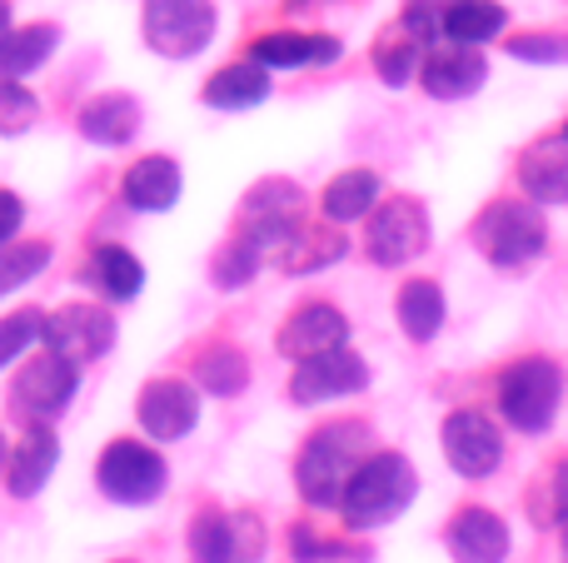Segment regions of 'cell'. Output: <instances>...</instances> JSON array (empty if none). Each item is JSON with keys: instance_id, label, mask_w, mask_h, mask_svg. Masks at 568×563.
I'll return each instance as SVG.
<instances>
[{"instance_id": "17", "label": "cell", "mask_w": 568, "mask_h": 563, "mask_svg": "<svg viewBox=\"0 0 568 563\" xmlns=\"http://www.w3.org/2000/svg\"><path fill=\"white\" fill-rule=\"evenodd\" d=\"M489 80V60L474 45H429V55L419 60V85L434 100H469L474 90H484Z\"/></svg>"}, {"instance_id": "16", "label": "cell", "mask_w": 568, "mask_h": 563, "mask_svg": "<svg viewBox=\"0 0 568 563\" xmlns=\"http://www.w3.org/2000/svg\"><path fill=\"white\" fill-rule=\"evenodd\" d=\"M75 385H80V365H70V359H60V355H36L26 369H20V379H16V409L20 414H40V419H50V414H60V409L70 405V395H75Z\"/></svg>"}, {"instance_id": "12", "label": "cell", "mask_w": 568, "mask_h": 563, "mask_svg": "<svg viewBox=\"0 0 568 563\" xmlns=\"http://www.w3.org/2000/svg\"><path fill=\"white\" fill-rule=\"evenodd\" d=\"M40 345H45L50 355L70 359V365H90V359H100L115 345V319L100 305H65V309H55V315H45Z\"/></svg>"}, {"instance_id": "31", "label": "cell", "mask_w": 568, "mask_h": 563, "mask_svg": "<svg viewBox=\"0 0 568 563\" xmlns=\"http://www.w3.org/2000/svg\"><path fill=\"white\" fill-rule=\"evenodd\" d=\"M260 265H265V249H260L255 239L235 235V239H230V245L215 255L210 275H215V285H220V289H240V285H250V279L260 275Z\"/></svg>"}, {"instance_id": "3", "label": "cell", "mask_w": 568, "mask_h": 563, "mask_svg": "<svg viewBox=\"0 0 568 563\" xmlns=\"http://www.w3.org/2000/svg\"><path fill=\"white\" fill-rule=\"evenodd\" d=\"M564 399V369L549 355L514 359L499 375V419L519 434H549Z\"/></svg>"}, {"instance_id": "22", "label": "cell", "mask_w": 568, "mask_h": 563, "mask_svg": "<svg viewBox=\"0 0 568 563\" xmlns=\"http://www.w3.org/2000/svg\"><path fill=\"white\" fill-rule=\"evenodd\" d=\"M200 100H205L210 110H255L270 100V70L255 65V60H235V65L215 70V75L205 80Z\"/></svg>"}, {"instance_id": "35", "label": "cell", "mask_w": 568, "mask_h": 563, "mask_svg": "<svg viewBox=\"0 0 568 563\" xmlns=\"http://www.w3.org/2000/svg\"><path fill=\"white\" fill-rule=\"evenodd\" d=\"M45 265H50V245H16V249H0V295L20 289L26 279H36Z\"/></svg>"}, {"instance_id": "13", "label": "cell", "mask_w": 568, "mask_h": 563, "mask_svg": "<svg viewBox=\"0 0 568 563\" xmlns=\"http://www.w3.org/2000/svg\"><path fill=\"white\" fill-rule=\"evenodd\" d=\"M280 355L284 359H320V355H334V349L349 345V319H344V309L324 305V299H314V305H300L290 319L280 325Z\"/></svg>"}, {"instance_id": "44", "label": "cell", "mask_w": 568, "mask_h": 563, "mask_svg": "<svg viewBox=\"0 0 568 563\" xmlns=\"http://www.w3.org/2000/svg\"><path fill=\"white\" fill-rule=\"evenodd\" d=\"M559 140H564V145H568V125H564V130H559Z\"/></svg>"}, {"instance_id": "14", "label": "cell", "mask_w": 568, "mask_h": 563, "mask_svg": "<svg viewBox=\"0 0 568 563\" xmlns=\"http://www.w3.org/2000/svg\"><path fill=\"white\" fill-rule=\"evenodd\" d=\"M135 414L150 439L170 444V439H185L190 429L200 424V395L185 379H150V385L140 389Z\"/></svg>"}, {"instance_id": "34", "label": "cell", "mask_w": 568, "mask_h": 563, "mask_svg": "<svg viewBox=\"0 0 568 563\" xmlns=\"http://www.w3.org/2000/svg\"><path fill=\"white\" fill-rule=\"evenodd\" d=\"M40 120V100L20 80H0V135H26Z\"/></svg>"}, {"instance_id": "29", "label": "cell", "mask_w": 568, "mask_h": 563, "mask_svg": "<svg viewBox=\"0 0 568 563\" xmlns=\"http://www.w3.org/2000/svg\"><path fill=\"white\" fill-rule=\"evenodd\" d=\"M280 265L290 269V275H310V269H324V265H339L344 259V239L329 235V229H310L300 225L290 239L275 249Z\"/></svg>"}, {"instance_id": "40", "label": "cell", "mask_w": 568, "mask_h": 563, "mask_svg": "<svg viewBox=\"0 0 568 563\" xmlns=\"http://www.w3.org/2000/svg\"><path fill=\"white\" fill-rule=\"evenodd\" d=\"M20 219H26V205H20V195H10V190H0V249L16 239Z\"/></svg>"}, {"instance_id": "37", "label": "cell", "mask_w": 568, "mask_h": 563, "mask_svg": "<svg viewBox=\"0 0 568 563\" xmlns=\"http://www.w3.org/2000/svg\"><path fill=\"white\" fill-rule=\"evenodd\" d=\"M419 60H424V50L414 45L409 35L399 40V45H384V50H374V70H379V80L389 90H399V85H409L414 75H419Z\"/></svg>"}, {"instance_id": "38", "label": "cell", "mask_w": 568, "mask_h": 563, "mask_svg": "<svg viewBox=\"0 0 568 563\" xmlns=\"http://www.w3.org/2000/svg\"><path fill=\"white\" fill-rule=\"evenodd\" d=\"M509 55L529 65H568V35H514Z\"/></svg>"}, {"instance_id": "19", "label": "cell", "mask_w": 568, "mask_h": 563, "mask_svg": "<svg viewBox=\"0 0 568 563\" xmlns=\"http://www.w3.org/2000/svg\"><path fill=\"white\" fill-rule=\"evenodd\" d=\"M180 190H185V180H180L175 160L170 155H145V160H135V165L125 170L120 195H125V205L140 209V215H165V209L180 199Z\"/></svg>"}, {"instance_id": "20", "label": "cell", "mask_w": 568, "mask_h": 563, "mask_svg": "<svg viewBox=\"0 0 568 563\" xmlns=\"http://www.w3.org/2000/svg\"><path fill=\"white\" fill-rule=\"evenodd\" d=\"M55 459H60L55 434H50L45 424H30L26 439H20V444L10 449V459H6L10 494H16V499L40 494V489H45V479H50V469H55Z\"/></svg>"}, {"instance_id": "6", "label": "cell", "mask_w": 568, "mask_h": 563, "mask_svg": "<svg viewBox=\"0 0 568 563\" xmlns=\"http://www.w3.org/2000/svg\"><path fill=\"white\" fill-rule=\"evenodd\" d=\"M215 0H145L140 10L145 45L165 60H195L215 40Z\"/></svg>"}, {"instance_id": "30", "label": "cell", "mask_w": 568, "mask_h": 563, "mask_svg": "<svg viewBox=\"0 0 568 563\" xmlns=\"http://www.w3.org/2000/svg\"><path fill=\"white\" fill-rule=\"evenodd\" d=\"M195 385L210 389L215 399H235L250 385V359L235 345H215L195 359Z\"/></svg>"}, {"instance_id": "18", "label": "cell", "mask_w": 568, "mask_h": 563, "mask_svg": "<svg viewBox=\"0 0 568 563\" xmlns=\"http://www.w3.org/2000/svg\"><path fill=\"white\" fill-rule=\"evenodd\" d=\"M339 40L334 35H310V30H270L250 45V60L265 70H310V65H334L339 60Z\"/></svg>"}, {"instance_id": "21", "label": "cell", "mask_w": 568, "mask_h": 563, "mask_svg": "<svg viewBox=\"0 0 568 563\" xmlns=\"http://www.w3.org/2000/svg\"><path fill=\"white\" fill-rule=\"evenodd\" d=\"M519 185L534 205H568V145L559 135L519 160Z\"/></svg>"}, {"instance_id": "43", "label": "cell", "mask_w": 568, "mask_h": 563, "mask_svg": "<svg viewBox=\"0 0 568 563\" xmlns=\"http://www.w3.org/2000/svg\"><path fill=\"white\" fill-rule=\"evenodd\" d=\"M290 6H320V0H290Z\"/></svg>"}, {"instance_id": "4", "label": "cell", "mask_w": 568, "mask_h": 563, "mask_svg": "<svg viewBox=\"0 0 568 563\" xmlns=\"http://www.w3.org/2000/svg\"><path fill=\"white\" fill-rule=\"evenodd\" d=\"M474 245L499 269L529 265V259H539L544 245H549L544 209L534 205V199H494V205L474 219Z\"/></svg>"}, {"instance_id": "15", "label": "cell", "mask_w": 568, "mask_h": 563, "mask_svg": "<svg viewBox=\"0 0 568 563\" xmlns=\"http://www.w3.org/2000/svg\"><path fill=\"white\" fill-rule=\"evenodd\" d=\"M444 549H449L454 563H504L509 549H514V534L494 509L469 504L449 519V529H444Z\"/></svg>"}, {"instance_id": "25", "label": "cell", "mask_w": 568, "mask_h": 563, "mask_svg": "<svg viewBox=\"0 0 568 563\" xmlns=\"http://www.w3.org/2000/svg\"><path fill=\"white\" fill-rule=\"evenodd\" d=\"M394 315H399V329L409 345H429V339L444 329L449 305H444V289L434 285V279H409V285H399Z\"/></svg>"}, {"instance_id": "32", "label": "cell", "mask_w": 568, "mask_h": 563, "mask_svg": "<svg viewBox=\"0 0 568 563\" xmlns=\"http://www.w3.org/2000/svg\"><path fill=\"white\" fill-rule=\"evenodd\" d=\"M290 554H294V563H334V559L364 563V559H369V549H364V544H344V539H320L310 524H294L290 529Z\"/></svg>"}, {"instance_id": "10", "label": "cell", "mask_w": 568, "mask_h": 563, "mask_svg": "<svg viewBox=\"0 0 568 563\" xmlns=\"http://www.w3.org/2000/svg\"><path fill=\"white\" fill-rule=\"evenodd\" d=\"M304 225V190L290 180H260L240 205V235L260 249H280Z\"/></svg>"}, {"instance_id": "1", "label": "cell", "mask_w": 568, "mask_h": 563, "mask_svg": "<svg viewBox=\"0 0 568 563\" xmlns=\"http://www.w3.org/2000/svg\"><path fill=\"white\" fill-rule=\"evenodd\" d=\"M374 454V434L359 419H334V424L314 429L304 439L300 459H294V484L310 509H339L344 484L354 479V469Z\"/></svg>"}, {"instance_id": "11", "label": "cell", "mask_w": 568, "mask_h": 563, "mask_svg": "<svg viewBox=\"0 0 568 563\" xmlns=\"http://www.w3.org/2000/svg\"><path fill=\"white\" fill-rule=\"evenodd\" d=\"M369 389V365L354 355L349 345L334 349L320 359H300L290 375V399L294 405H334V399H349Z\"/></svg>"}, {"instance_id": "24", "label": "cell", "mask_w": 568, "mask_h": 563, "mask_svg": "<svg viewBox=\"0 0 568 563\" xmlns=\"http://www.w3.org/2000/svg\"><path fill=\"white\" fill-rule=\"evenodd\" d=\"M140 130V100L115 90V95H95L80 110V135L95 145H130Z\"/></svg>"}, {"instance_id": "2", "label": "cell", "mask_w": 568, "mask_h": 563, "mask_svg": "<svg viewBox=\"0 0 568 563\" xmlns=\"http://www.w3.org/2000/svg\"><path fill=\"white\" fill-rule=\"evenodd\" d=\"M414 494H419V469L404 454H394V449H379V454L364 459V464L354 469V479L344 484L339 519L349 534H374V529L394 524V519L414 504Z\"/></svg>"}, {"instance_id": "9", "label": "cell", "mask_w": 568, "mask_h": 563, "mask_svg": "<svg viewBox=\"0 0 568 563\" xmlns=\"http://www.w3.org/2000/svg\"><path fill=\"white\" fill-rule=\"evenodd\" d=\"M439 449L449 459L454 474L464 479H489L504 464V429L494 424L484 409H454L439 424Z\"/></svg>"}, {"instance_id": "36", "label": "cell", "mask_w": 568, "mask_h": 563, "mask_svg": "<svg viewBox=\"0 0 568 563\" xmlns=\"http://www.w3.org/2000/svg\"><path fill=\"white\" fill-rule=\"evenodd\" d=\"M40 329H45V315H40V309H16L10 319H0V369H6L10 359L26 355V349L40 339Z\"/></svg>"}, {"instance_id": "26", "label": "cell", "mask_w": 568, "mask_h": 563, "mask_svg": "<svg viewBox=\"0 0 568 563\" xmlns=\"http://www.w3.org/2000/svg\"><path fill=\"white\" fill-rule=\"evenodd\" d=\"M504 25H509V10L499 6V0H454L449 10H444V40L449 45H489V40L504 35Z\"/></svg>"}, {"instance_id": "41", "label": "cell", "mask_w": 568, "mask_h": 563, "mask_svg": "<svg viewBox=\"0 0 568 563\" xmlns=\"http://www.w3.org/2000/svg\"><path fill=\"white\" fill-rule=\"evenodd\" d=\"M10 30V0H0V35Z\"/></svg>"}, {"instance_id": "39", "label": "cell", "mask_w": 568, "mask_h": 563, "mask_svg": "<svg viewBox=\"0 0 568 563\" xmlns=\"http://www.w3.org/2000/svg\"><path fill=\"white\" fill-rule=\"evenodd\" d=\"M554 524L564 534V559H568V459L554 469Z\"/></svg>"}, {"instance_id": "33", "label": "cell", "mask_w": 568, "mask_h": 563, "mask_svg": "<svg viewBox=\"0 0 568 563\" xmlns=\"http://www.w3.org/2000/svg\"><path fill=\"white\" fill-rule=\"evenodd\" d=\"M454 0H404V16H399V30L414 40L419 50L439 45L444 40V10H449Z\"/></svg>"}, {"instance_id": "7", "label": "cell", "mask_w": 568, "mask_h": 563, "mask_svg": "<svg viewBox=\"0 0 568 563\" xmlns=\"http://www.w3.org/2000/svg\"><path fill=\"white\" fill-rule=\"evenodd\" d=\"M95 479H100V494L115 499V504H155L165 494V459L155 454L150 444H135V439H115L105 444L95 464Z\"/></svg>"}, {"instance_id": "27", "label": "cell", "mask_w": 568, "mask_h": 563, "mask_svg": "<svg viewBox=\"0 0 568 563\" xmlns=\"http://www.w3.org/2000/svg\"><path fill=\"white\" fill-rule=\"evenodd\" d=\"M60 30L55 25H20L0 35V80H26L55 55Z\"/></svg>"}, {"instance_id": "23", "label": "cell", "mask_w": 568, "mask_h": 563, "mask_svg": "<svg viewBox=\"0 0 568 563\" xmlns=\"http://www.w3.org/2000/svg\"><path fill=\"white\" fill-rule=\"evenodd\" d=\"M379 195H384V185L374 170H344V175H334L329 185H324L320 215L329 219V225H354V219H364L379 205Z\"/></svg>"}, {"instance_id": "42", "label": "cell", "mask_w": 568, "mask_h": 563, "mask_svg": "<svg viewBox=\"0 0 568 563\" xmlns=\"http://www.w3.org/2000/svg\"><path fill=\"white\" fill-rule=\"evenodd\" d=\"M6 459H10V449H6V434H0V469H6Z\"/></svg>"}, {"instance_id": "28", "label": "cell", "mask_w": 568, "mask_h": 563, "mask_svg": "<svg viewBox=\"0 0 568 563\" xmlns=\"http://www.w3.org/2000/svg\"><path fill=\"white\" fill-rule=\"evenodd\" d=\"M90 279L105 299H135L145 289V265L120 245H100L95 259H90Z\"/></svg>"}, {"instance_id": "5", "label": "cell", "mask_w": 568, "mask_h": 563, "mask_svg": "<svg viewBox=\"0 0 568 563\" xmlns=\"http://www.w3.org/2000/svg\"><path fill=\"white\" fill-rule=\"evenodd\" d=\"M434 239L429 225V209L409 195H394L379 199L369 209V229H364V255L374 259L379 269H404L409 259H419Z\"/></svg>"}, {"instance_id": "8", "label": "cell", "mask_w": 568, "mask_h": 563, "mask_svg": "<svg viewBox=\"0 0 568 563\" xmlns=\"http://www.w3.org/2000/svg\"><path fill=\"white\" fill-rule=\"evenodd\" d=\"M270 549L265 524L245 509L225 514V509H205L190 524V559L195 563H260Z\"/></svg>"}]
</instances>
